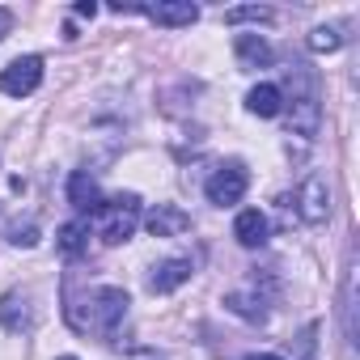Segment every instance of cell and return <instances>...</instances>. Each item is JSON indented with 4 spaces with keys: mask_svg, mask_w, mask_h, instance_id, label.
Wrapping results in <instances>:
<instances>
[{
    "mask_svg": "<svg viewBox=\"0 0 360 360\" xmlns=\"http://www.w3.org/2000/svg\"><path fill=\"white\" fill-rule=\"evenodd\" d=\"M246 360H280V356H271V352H255V356H246Z\"/></svg>",
    "mask_w": 360,
    "mask_h": 360,
    "instance_id": "obj_24",
    "label": "cell"
},
{
    "mask_svg": "<svg viewBox=\"0 0 360 360\" xmlns=\"http://www.w3.org/2000/svg\"><path fill=\"white\" fill-rule=\"evenodd\" d=\"M288 127L305 140H314L322 127V94H318V72L309 64L288 68Z\"/></svg>",
    "mask_w": 360,
    "mask_h": 360,
    "instance_id": "obj_2",
    "label": "cell"
},
{
    "mask_svg": "<svg viewBox=\"0 0 360 360\" xmlns=\"http://www.w3.org/2000/svg\"><path fill=\"white\" fill-rule=\"evenodd\" d=\"M225 305H229V314H238V318H246V322H267V314H271L263 292H229Z\"/></svg>",
    "mask_w": 360,
    "mask_h": 360,
    "instance_id": "obj_16",
    "label": "cell"
},
{
    "mask_svg": "<svg viewBox=\"0 0 360 360\" xmlns=\"http://www.w3.org/2000/svg\"><path fill=\"white\" fill-rule=\"evenodd\" d=\"M233 51H238L242 68H271V60H276V51H271V43L263 34H238Z\"/></svg>",
    "mask_w": 360,
    "mask_h": 360,
    "instance_id": "obj_13",
    "label": "cell"
},
{
    "mask_svg": "<svg viewBox=\"0 0 360 360\" xmlns=\"http://www.w3.org/2000/svg\"><path fill=\"white\" fill-rule=\"evenodd\" d=\"M131 297L115 284H98L85 292H68L64 297V318L77 335H115L119 322L127 318Z\"/></svg>",
    "mask_w": 360,
    "mask_h": 360,
    "instance_id": "obj_1",
    "label": "cell"
},
{
    "mask_svg": "<svg viewBox=\"0 0 360 360\" xmlns=\"http://www.w3.org/2000/svg\"><path fill=\"white\" fill-rule=\"evenodd\" d=\"M246 187H250V174H246V165L242 161H225L221 169H212V178H208V200L217 204V208H233L242 195H246Z\"/></svg>",
    "mask_w": 360,
    "mask_h": 360,
    "instance_id": "obj_5",
    "label": "cell"
},
{
    "mask_svg": "<svg viewBox=\"0 0 360 360\" xmlns=\"http://www.w3.org/2000/svg\"><path fill=\"white\" fill-rule=\"evenodd\" d=\"M339 47H343V34L335 26H318L309 34V51H339Z\"/></svg>",
    "mask_w": 360,
    "mask_h": 360,
    "instance_id": "obj_19",
    "label": "cell"
},
{
    "mask_svg": "<svg viewBox=\"0 0 360 360\" xmlns=\"http://www.w3.org/2000/svg\"><path fill=\"white\" fill-rule=\"evenodd\" d=\"M292 212L305 221V225H322L326 217H330V187H326V178L322 174H305V183L297 187V195H292Z\"/></svg>",
    "mask_w": 360,
    "mask_h": 360,
    "instance_id": "obj_6",
    "label": "cell"
},
{
    "mask_svg": "<svg viewBox=\"0 0 360 360\" xmlns=\"http://www.w3.org/2000/svg\"><path fill=\"white\" fill-rule=\"evenodd\" d=\"M9 30H13V13H9V9H0V39H5Z\"/></svg>",
    "mask_w": 360,
    "mask_h": 360,
    "instance_id": "obj_22",
    "label": "cell"
},
{
    "mask_svg": "<svg viewBox=\"0 0 360 360\" xmlns=\"http://www.w3.org/2000/svg\"><path fill=\"white\" fill-rule=\"evenodd\" d=\"M242 22H271V9L267 5H242V9L225 13V26H242Z\"/></svg>",
    "mask_w": 360,
    "mask_h": 360,
    "instance_id": "obj_18",
    "label": "cell"
},
{
    "mask_svg": "<svg viewBox=\"0 0 360 360\" xmlns=\"http://www.w3.org/2000/svg\"><path fill=\"white\" fill-rule=\"evenodd\" d=\"M246 110L250 115H259V119H276L280 110H284V94H280V85H255L250 94H246Z\"/></svg>",
    "mask_w": 360,
    "mask_h": 360,
    "instance_id": "obj_15",
    "label": "cell"
},
{
    "mask_svg": "<svg viewBox=\"0 0 360 360\" xmlns=\"http://www.w3.org/2000/svg\"><path fill=\"white\" fill-rule=\"evenodd\" d=\"M85 246H89V217H77V221H68V225L60 229V250H64L68 259H77Z\"/></svg>",
    "mask_w": 360,
    "mask_h": 360,
    "instance_id": "obj_17",
    "label": "cell"
},
{
    "mask_svg": "<svg viewBox=\"0 0 360 360\" xmlns=\"http://www.w3.org/2000/svg\"><path fill=\"white\" fill-rule=\"evenodd\" d=\"M94 13H98L94 0H81V5H77V18H94Z\"/></svg>",
    "mask_w": 360,
    "mask_h": 360,
    "instance_id": "obj_23",
    "label": "cell"
},
{
    "mask_svg": "<svg viewBox=\"0 0 360 360\" xmlns=\"http://www.w3.org/2000/svg\"><path fill=\"white\" fill-rule=\"evenodd\" d=\"M318 322H309L305 330H301V339H297V347H301V360H314V347H318Z\"/></svg>",
    "mask_w": 360,
    "mask_h": 360,
    "instance_id": "obj_21",
    "label": "cell"
},
{
    "mask_svg": "<svg viewBox=\"0 0 360 360\" xmlns=\"http://www.w3.org/2000/svg\"><path fill=\"white\" fill-rule=\"evenodd\" d=\"M356 276H360V267H356V259H347V276H343L339 314H343V335H347V343H352V347H356V335H360V322H356Z\"/></svg>",
    "mask_w": 360,
    "mask_h": 360,
    "instance_id": "obj_14",
    "label": "cell"
},
{
    "mask_svg": "<svg viewBox=\"0 0 360 360\" xmlns=\"http://www.w3.org/2000/svg\"><path fill=\"white\" fill-rule=\"evenodd\" d=\"M60 360H77V356H60Z\"/></svg>",
    "mask_w": 360,
    "mask_h": 360,
    "instance_id": "obj_25",
    "label": "cell"
},
{
    "mask_svg": "<svg viewBox=\"0 0 360 360\" xmlns=\"http://www.w3.org/2000/svg\"><path fill=\"white\" fill-rule=\"evenodd\" d=\"M144 225H148L153 238H178V233L191 229V212H183L178 204H157V208L144 217Z\"/></svg>",
    "mask_w": 360,
    "mask_h": 360,
    "instance_id": "obj_8",
    "label": "cell"
},
{
    "mask_svg": "<svg viewBox=\"0 0 360 360\" xmlns=\"http://www.w3.org/2000/svg\"><path fill=\"white\" fill-rule=\"evenodd\" d=\"M191 271H195L191 259H165L161 267H153L148 288H153V292H174L178 284H187V280H191Z\"/></svg>",
    "mask_w": 360,
    "mask_h": 360,
    "instance_id": "obj_11",
    "label": "cell"
},
{
    "mask_svg": "<svg viewBox=\"0 0 360 360\" xmlns=\"http://www.w3.org/2000/svg\"><path fill=\"white\" fill-rule=\"evenodd\" d=\"M68 204H72L81 217H89V212L102 204V195H98V183L89 178V169H72V178H68Z\"/></svg>",
    "mask_w": 360,
    "mask_h": 360,
    "instance_id": "obj_12",
    "label": "cell"
},
{
    "mask_svg": "<svg viewBox=\"0 0 360 360\" xmlns=\"http://www.w3.org/2000/svg\"><path fill=\"white\" fill-rule=\"evenodd\" d=\"M39 85H43V56H18L0 72V94L9 98H30Z\"/></svg>",
    "mask_w": 360,
    "mask_h": 360,
    "instance_id": "obj_7",
    "label": "cell"
},
{
    "mask_svg": "<svg viewBox=\"0 0 360 360\" xmlns=\"http://www.w3.org/2000/svg\"><path fill=\"white\" fill-rule=\"evenodd\" d=\"M115 13H144L148 22L169 26V30H183V26H195V22H200V9L191 5V0H157V5H115Z\"/></svg>",
    "mask_w": 360,
    "mask_h": 360,
    "instance_id": "obj_4",
    "label": "cell"
},
{
    "mask_svg": "<svg viewBox=\"0 0 360 360\" xmlns=\"http://www.w3.org/2000/svg\"><path fill=\"white\" fill-rule=\"evenodd\" d=\"M140 225V200L127 191V195H115V200H102L94 212H89V229L106 242V246H119L136 233Z\"/></svg>",
    "mask_w": 360,
    "mask_h": 360,
    "instance_id": "obj_3",
    "label": "cell"
},
{
    "mask_svg": "<svg viewBox=\"0 0 360 360\" xmlns=\"http://www.w3.org/2000/svg\"><path fill=\"white\" fill-rule=\"evenodd\" d=\"M9 242H13V246H26V250H30V246H39V225H34V221L13 225V229H9Z\"/></svg>",
    "mask_w": 360,
    "mask_h": 360,
    "instance_id": "obj_20",
    "label": "cell"
},
{
    "mask_svg": "<svg viewBox=\"0 0 360 360\" xmlns=\"http://www.w3.org/2000/svg\"><path fill=\"white\" fill-rule=\"evenodd\" d=\"M0 326H5L9 335H22V330L34 326V309H30V301L22 292H5V297H0Z\"/></svg>",
    "mask_w": 360,
    "mask_h": 360,
    "instance_id": "obj_10",
    "label": "cell"
},
{
    "mask_svg": "<svg viewBox=\"0 0 360 360\" xmlns=\"http://www.w3.org/2000/svg\"><path fill=\"white\" fill-rule=\"evenodd\" d=\"M233 238H238L246 250H259V246H267L271 225H267V217H263L259 208H246V212H238V221H233Z\"/></svg>",
    "mask_w": 360,
    "mask_h": 360,
    "instance_id": "obj_9",
    "label": "cell"
}]
</instances>
